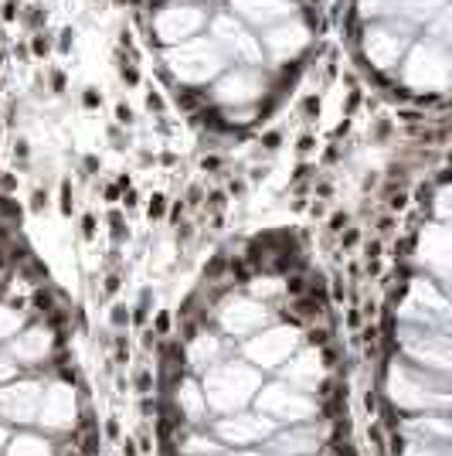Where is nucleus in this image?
<instances>
[{
	"instance_id": "nucleus-1",
	"label": "nucleus",
	"mask_w": 452,
	"mask_h": 456,
	"mask_svg": "<svg viewBox=\"0 0 452 456\" xmlns=\"http://www.w3.org/2000/svg\"><path fill=\"white\" fill-rule=\"evenodd\" d=\"M330 337H333V334H330L326 327H309V330H306V344H309V347H326Z\"/></svg>"
},
{
	"instance_id": "nucleus-2",
	"label": "nucleus",
	"mask_w": 452,
	"mask_h": 456,
	"mask_svg": "<svg viewBox=\"0 0 452 456\" xmlns=\"http://www.w3.org/2000/svg\"><path fill=\"white\" fill-rule=\"evenodd\" d=\"M367 439L374 443V450H377V453L384 450V429H381V422H371V426H367Z\"/></svg>"
},
{
	"instance_id": "nucleus-3",
	"label": "nucleus",
	"mask_w": 452,
	"mask_h": 456,
	"mask_svg": "<svg viewBox=\"0 0 452 456\" xmlns=\"http://www.w3.org/2000/svg\"><path fill=\"white\" fill-rule=\"evenodd\" d=\"M126 323H130L126 306H113V327H126Z\"/></svg>"
},
{
	"instance_id": "nucleus-4",
	"label": "nucleus",
	"mask_w": 452,
	"mask_h": 456,
	"mask_svg": "<svg viewBox=\"0 0 452 456\" xmlns=\"http://www.w3.org/2000/svg\"><path fill=\"white\" fill-rule=\"evenodd\" d=\"M377 405H381V395L367 388V392H364V409H367V412H377Z\"/></svg>"
},
{
	"instance_id": "nucleus-5",
	"label": "nucleus",
	"mask_w": 452,
	"mask_h": 456,
	"mask_svg": "<svg viewBox=\"0 0 452 456\" xmlns=\"http://www.w3.org/2000/svg\"><path fill=\"white\" fill-rule=\"evenodd\" d=\"M163 201H167L163 194H153V201H150V218H160V215H163Z\"/></svg>"
},
{
	"instance_id": "nucleus-6",
	"label": "nucleus",
	"mask_w": 452,
	"mask_h": 456,
	"mask_svg": "<svg viewBox=\"0 0 452 456\" xmlns=\"http://www.w3.org/2000/svg\"><path fill=\"white\" fill-rule=\"evenodd\" d=\"M61 211L72 215V194H68V184H61Z\"/></svg>"
},
{
	"instance_id": "nucleus-7",
	"label": "nucleus",
	"mask_w": 452,
	"mask_h": 456,
	"mask_svg": "<svg viewBox=\"0 0 452 456\" xmlns=\"http://www.w3.org/2000/svg\"><path fill=\"white\" fill-rule=\"evenodd\" d=\"M388 205H391V211H401L405 205H408V198H405V194L398 191V194H391V201H388Z\"/></svg>"
},
{
	"instance_id": "nucleus-8",
	"label": "nucleus",
	"mask_w": 452,
	"mask_h": 456,
	"mask_svg": "<svg viewBox=\"0 0 452 456\" xmlns=\"http://www.w3.org/2000/svg\"><path fill=\"white\" fill-rule=\"evenodd\" d=\"M44 201H48L44 191H34V198H31V211H41V208H44Z\"/></svg>"
},
{
	"instance_id": "nucleus-9",
	"label": "nucleus",
	"mask_w": 452,
	"mask_h": 456,
	"mask_svg": "<svg viewBox=\"0 0 452 456\" xmlns=\"http://www.w3.org/2000/svg\"><path fill=\"white\" fill-rule=\"evenodd\" d=\"M116 289H119V276H109V279H106V289H102V296H113Z\"/></svg>"
},
{
	"instance_id": "nucleus-10",
	"label": "nucleus",
	"mask_w": 452,
	"mask_h": 456,
	"mask_svg": "<svg viewBox=\"0 0 452 456\" xmlns=\"http://www.w3.org/2000/svg\"><path fill=\"white\" fill-rule=\"evenodd\" d=\"M106 436H109V439H116V436H119V419H109V422H106Z\"/></svg>"
},
{
	"instance_id": "nucleus-11",
	"label": "nucleus",
	"mask_w": 452,
	"mask_h": 456,
	"mask_svg": "<svg viewBox=\"0 0 452 456\" xmlns=\"http://www.w3.org/2000/svg\"><path fill=\"white\" fill-rule=\"evenodd\" d=\"M340 225H347V215H333V218H330V231H340Z\"/></svg>"
},
{
	"instance_id": "nucleus-12",
	"label": "nucleus",
	"mask_w": 452,
	"mask_h": 456,
	"mask_svg": "<svg viewBox=\"0 0 452 456\" xmlns=\"http://www.w3.org/2000/svg\"><path fill=\"white\" fill-rule=\"evenodd\" d=\"M82 228H85V238H92V235H95V218H92V215H85Z\"/></svg>"
},
{
	"instance_id": "nucleus-13",
	"label": "nucleus",
	"mask_w": 452,
	"mask_h": 456,
	"mask_svg": "<svg viewBox=\"0 0 452 456\" xmlns=\"http://www.w3.org/2000/svg\"><path fill=\"white\" fill-rule=\"evenodd\" d=\"M123 456H140V450H136L133 439H123Z\"/></svg>"
},
{
	"instance_id": "nucleus-14",
	"label": "nucleus",
	"mask_w": 452,
	"mask_h": 456,
	"mask_svg": "<svg viewBox=\"0 0 452 456\" xmlns=\"http://www.w3.org/2000/svg\"><path fill=\"white\" fill-rule=\"evenodd\" d=\"M116 119H119V123H133V113L126 106H119V109H116Z\"/></svg>"
},
{
	"instance_id": "nucleus-15",
	"label": "nucleus",
	"mask_w": 452,
	"mask_h": 456,
	"mask_svg": "<svg viewBox=\"0 0 452 456\" xmlns=\"http://www.w3.org/2000/svg\"><path fill=\"white\" fill-rule=\"evenodd\" d=\"M0 188H3V191H14V188H17V181H14L10 174H3V177H0Z\"/></svg>"
},
{
	"instance_id": "nucleus-16",
	"label": "nucleus",
	"mask_w": 452,
	"mask_h": 456,
	"mask_svg": "<svg viewBox=\"0 0 452 456\" xmlns=\"http://www.w3.org/2000/svg\"><path fill=\"white\" fill-rule=\"evenodd\" d=\"M265 147H269V150H276V147H279V133H269V136H265Z\"/></svg>"
},
{
	"instance_id": "nucleus-17",
	"label": "nucleus",
	"mask_w": 452,
	"mask_h": 456,
	"mask_svg": "<svg viewBox=\"0 0 452 456\" xmlns=\"http://www.w3.org/2000/svg\"><path fill=\"white\" fill-rule=\"evenodd\" d=\"M85 106H99V95H95V89H89V92H85Z\"/></svg>"
},
{
	"instance_id": "nucleus-18",
	"label": "nucleus",
	"mask_w": 452,
	"mask_h": 456,
	"mask_svg": "<svg viewBox=\"0 0 452 456\" xmlns=\"http://www.w3.org/2000/svg\"><path fill=\"white\" fill-rule=\"evenodd\" d=\"M147 106H150V109H160L163 102H160V95H150V99H147Z\"/></svg>"
},
{
	"instance_id": "nucleus-19",
	"label": "nucleus",
	"mask_w": 452,
	"mask_h": 456,
	"mask_svg": "<svg viewBox=\"0 0 452 456\" xmlns=\"http://www.w3.org/2000/svg\"><path fill=\"white\" fill-rule=\"evenodd\" d=\"M347 323H350V327H360V313H354V310H350V317H347Z\"/></svg>"
}]
</instances>
